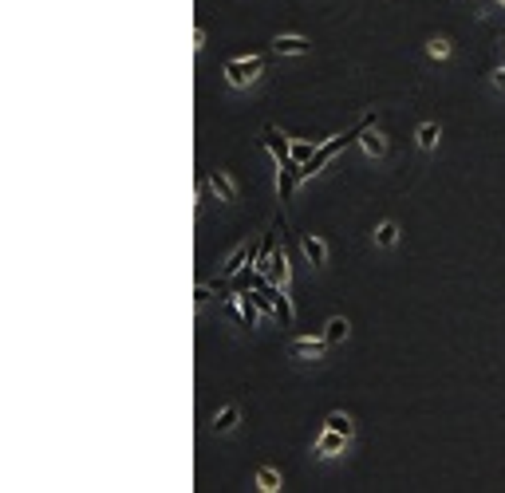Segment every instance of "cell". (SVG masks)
Listing matches in <instances>:
<instances>
[{
    "label": "cell",
    "instance_id": "10",
    "mask_svg": "<svg viewBox=\"0 0 505 493\" xmlns=\"http://www.w3.org/2000/svg\"><path fill=\"white\" fill-rule=\"evenodd\" d=\"M210 185H213V194L222 197V201H237V182L225 170H210Z\"/></svg>",
    "mask_w": 505,
    "mask_h": 493
},
{
    "label": "cell",
    "instance_id": "17",
    "mask_svg": "<svg viewBox=\"0 0 505 493\" xmlns=\"http://www.w3.org/2000/svg\"><path fill=\"white\" fill-rule=\"evenodd\" d=\"M395 241H399V225H395V222H383L379 229H375V245H383V249H391Z\"/></svg>",
    "mask_w": 505,
    "mask_h": 493
},
{
    "label": "cell",
    "instance_id": "3",
    "mask_svg": "<svg viewBox=\"0 0 505 493\" xmlns=\"http://www.w3.org/2000/svg\"><path fill=\"white\" fill-rule=\"evenodd\" d=\"M260 72H265V60H260V56H249V60H229V63H225V79H229L233 87L257 83Z\"/></svg>",
    "mask_w": 505,
    "mask_h": 493
},
{
    "label": "cell",
    "instance_id": "6",
    "mask_svg": "<svg viewBox=\"0 0 505 493\" xmlns=\"http://www.w3.org/2000/svg\"><path fill=\"white\" fill-rule=\"evenodd\" d=\"M324 351H328V340H312V335H304V340H292V344H288V356L292 359H320Z\"/></svg>",
    "mask_w": 505,
    "mask_h": 493
},
{
    "label": "cell",
    "instance_id": "1",
    "mask_svg": "<svg viewBox=\"0 0 505 493\" xmlns=\"http://www.w3.org/2000/svg\"><path fill=\"white\" fill-rule=\"evenodd\" d=\"M260 245H265V233H260V237H249V241H241V245H237L233 253L225 257V265H222V276H225V281H233V276L245 269V265H257Z\"/></svg>",
    "mask_w": 505,
    "mask_h": 493
},
{
    "label": "cell",
    "instance_id": "15",
    "mask_svg": "<svg viewBox=\"0 0 505 493\" xmlns=\"http://www.w3.org/2000/svg\"><path fill=\"white\" fill-rule=\"evenodd\" d=\"M324 426H332V431L347 434V438H351V434H356V426H351V419H347L344 410H332V415H328V419H324Z\"/></svg>",
    "mask_w": 505,
    "mask_h": 493
},
{
    "label": "cell",
    "instance_id": "4",
    "mask_svg": "<svg viewBox=\"0 0 505 493\" xmlns=\"http://www.w3.org/2000/svg\"><path fill=\"white\" fill-rule=\"evenodd\" d=\"M237 316H241V324H245V328H257V320H260L257 288H241V292H237Z\"/></svg>",
    "mask_w": 505,
    "mask_h": 493
},
{
    "label": "cell",
    "instance_id": "23",
    "mask_svg": "<svg viewBox=\"0 0 505 493\" xmlns=\"http://www.w3.org/2000/svg\"><path fill=\"white\" fill-rule=\"evenodd\" d=\"M497 4H505V0H497Z\"/></svg>",
    "mask_w": 505,
    "mask_h": 493
},
{
    "label": "cell",
    "instance_id": "8",
    "mask_svg": "<svg viewBox=\"0 0 505 493\" xmlns=\"http://www.w3.org/2000/svg\"><path fill=\"white\" fill-rule=\"evenodd\" d=\"M272 51H276V56H308L312 44L304 36H276L272 40Z\"/></svg>",
    "mask_w": 505,
    "mask_h": 493
},
{
    "label": "cell",
    "instance_id": "22",
    "mask_svg": "<svg viewBox=\"0 0 505 493\" xmlns=\"http://www.w3.org/2000/svg\"><path fill=\"white\" fill-rule=\"evenodd\" d=\"M490 83L497 87V91H505V67H497V72L490 75Z\"/></svg>",
    "mask_w": 505,
    "mask_h": 493
},
{
    "label": "cell",
    "instance_id": "7",
    "mask_svg": "<svg viewBox=\"0 0 505 493\" xmlns=\"http://www.w3.org/2000/svg\"><path fill=\"white\" fill-rule=\"evenodd\" d=\"M300 249H304V257L312 260V269H324V265H328V245H324L320 237L304 233L300 237Z\"/></svg>",
    "mask_w": 505,
    "mask_h": 493
},
{
    "label": "cell",
    "instance_id": "21",
    "mask_svg": "<svg viewBox=\"0 0 505 493\" xmlns=\"http://www.w3.org/2000/svg\"><path fill=\"white\" fill-rule=\"evenodd\" d=\"M201 48H206V28L197 24L194 28V51H201Z\"/></svg>",
    "mask_w": 505,
    "mask_h": 493
},
{
    "label": "cell",
    "instance_id": "14",
    "mask_svg": "<svg viewBox=\"0 0 505 493\" xmlns=\"http://www.w3.org/2000/svg\"><path fill=\"white\" fill-rule=\"evenodd\" d=\"M237 419H241V410H237V407H225V410H217V415H213V431H217V434L233 431V426H237Z\"/></svg>",
    "mask_w": 505,
    "mask_h": 493
},
{
    "label": "cell",
    "instance_id": "12",
    "mask_svg": "<svg viewBox=\"0 0 505 493\" xmlns=\"http://www.w3.org/2000/svg\"><path fill=\"white\" fill-rule=\"evenodd\" d=\"M347 332H351V324H347L344 316H332L328 328H324V340H328V347H336V344H344L347 340Z\"/></svg>",
    "mask_w": 505,
    "mask_h": 493
},
{
    "label": "cell",
    "instance_id": "5",
    "mask_svg": "<svg viewBox=\"0 0 505 493\" xmlns=\"http://www.w3.org/2000/svg\"><path fill=\"white\" fill-rule=\"evenodd\" d=\"M344 446H347V434L332 431V426H324V434L316 438V446H312V454H316V458H332V454H340Z\"/></svg>",
    "mask_w": 505,
    "mask_h": 493
},
{
    "label": "cell",
    "instance_id": "18",
    "mask_svg": "<svg viewBox=\"0 0 505 493\" xmlns=\"http://www.w3.org/2000/svg\"><path fill=\"white\" fill-rule=\"evenodd\" d=\"M434 142H438V123H422L419 126V147L422 150H434Z\"/></svg>",
    "mask_w": 505,
    "mask_h": 493
},
{
    "label": "cell",
    "instance_id": "2",
    "mask_svg": "<svg viewBox=\"0 0 505 493\" xmlns=\"http://www.w3.org/2000/svg\"><path fill=\"white\" fill-rule=\"evenodd\" d=\"M260 147H265V150L272 154V158H276V166H281V170L296 166V162H292V142H288V138H284V135H281V131H276L272 123H265V126H260Z\"/></svg>",
    "mask_w": 505,
    "mask_h": 493
},
{
    "label": "cell",
    "instance_id": "16",
    "mask_svg": "<svg viewBox=\"0 0 505 493\" xmlns=\"http://www.w3.org/2000/svg\"><path fill=\"white\" fill-rule=\"evenodd\" d=\"M257 490H265V493H276L281 490V474H276V469H257Z\"/></svg>",
    "mask_w": 505,
    "mask_h": 493
},
{
    "label": "cell",
    "instance_id": "20",
    "mask_svg": "<svg viewBox=\"0 0 505 493\" xmlns=\"http://www.w3.org/2000/svg\"><path fill=\"white\" fill-rule=\"evenodd\" d=\"M194 300H197V304L213 300V288H210V284H197V288H194Z\"/></svg>",
    "mask_w": 505,
    "mask_h": 493
},
{
    "label": "cell",
    "instance_id": "19",
    "mask_svg": "<svg viewBox=\"0 0 505 493\" xmlns=\"http://www.w3.org/2000/svg\"><path fill=\"white\" fill-rule=\"evenodd\" d=\"M427 56H431V60H446V56H450V40H431V44H427Z\"/></svg>",
    "mask_w": 505,
    "mask_h": 493
},
{
    "label": "cell",
    "instance_id": "11",
    "mask_svg": "<svg viewBox=\"0 0 505 493\" xmlns=\"http://www.w3.org/2000/svg\"><path fill=\"white\" fill-rule=\"evenodd\" d=\"M272 300H276V316H281V328H288V324L296 320V312H292V300H288V288H269Z\"/></svg>",
    "mask_w": 505,
    "mask_h": 493
},
{
    "label": "cell",
    "instance_id": "9",
    "mask_svg": "<svg viewBox=\"0 0 505 493\" xmlns=\"http://www.w3.org/2000/svg\"><path fill=\"white\" fill-rule=\"evenodd\" d=\"M359 147H363V154H367V158H383V154H387V138H383L375 126H367V131L359 135Z\"/></svg>",
    "mask_w": 505,
    "mask_h": 493
},
{
    "label": "cell",
    "instance_id": "13",
    "mask_svg": "<svg viewBox=\"0 0 505 493\" xmlns=\"http://www.w3.org/2000/svg\"><path fill=\"white\" fill-rule=\"evenodd\" d=\"M300 166H288V170H281V182H276V194H281V201H292L296 185H300Z\"/></svg>",
    "mask_w": 505,
    "mask_h": 493
}]
</instances>
